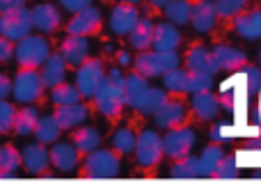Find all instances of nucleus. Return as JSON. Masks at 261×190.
<instances>
[{
  "label": "nucleus",
  "mask_w": 261,
  "mask_h": 190,
  "mask_svg": "<svg viewBox=\"0 0 261 190\" xmlns=\"http://www.w3.org/2000/svg\"><path fill=\"white\" fill-rule=\"evenodd\" d=\"M94 103L101 110V115H106L108 119H117L122 115L124 108V73L119 71V67H113L110 71H106L103 80L99 83L94 92Z\"/></svg>",
  "instance_id": "nucleus-1"
},
{
  "label": "nucleus",
  "mask_w": 261,
  "mask_h": 190,
  "mask_svg": "<svg viewBox=\"0 0 261 190\" xmlns=\"http://www.w3.org/2000/svg\"><path fill=\"white\" fill-rule=\"evenodd\" d=\"M122 172V160L115 149H92L83 160L81 177L87 179H115Z\"/></svg>",
  "instance_id": "nucleus-2"
},
{
  "label": "nucleus",
  "mask_w": 261,
  "mask_h": 190,
  "mask_svg": "<svg viewBox=\"0 0 261 190\" xmlns=\"http://www.w3.org/2000/svg\"><path fill=\"white\" fill-rule=\"evenodd\" d=\"M181 64V58L176 50H140L133 60V71H138L144 78H156L167 73L170 69H176Z\"/></svg>",
  "instance_id": "nucleus-3"
},
{
  "label": "nucleus",
  "mask_w": 261,
  "mask_h": 190,
  "mask_svg": "<svg viewBox=\"0 0 261 190\" xmlns=\"http://www.w3.org/2000/svg\"><path fill=\"white\" fill-rule=\"evenodd\" d=\"M50 55V41L41 35H25L14 46V58L23 69H39Z\"/></svg>",
  "instance_id": "nucleus-4"
},
{
  "label": "nucleus",
  "mask_w": 261,
  "mask_h": 190,
  "mask_svg": "<svg viewBox=\"0 0 261 190\" xmlns=\"http://www.w3.org/2000/svg\"><path fill=\"white\" fill-rule=\"evenodd\" d=\"M44 83H41L39 69H18V73L12 80V96L18 103H37L44 94Z\"/></svg>",
  "instance_id": "nucleus-5"
},
{
  "label": "nucleus",
  "mask_w": 261,
  "mask_h": 190,
  "mask_svg": "<svg viewBox=\"0 0 261 190\" xmlns=\"http://www.w3.org/2000/svg\"><path fill=\"white\" fill-rule=\"evenodd\" d=\"M106 76V67L101 58H87L76 67V90L83 99H92L99 87V83Z\"/></svg>",
  "instance_id": "nucleus-6"
},
{
  "label": "nucleus",
  "mask_w": 261,
  "mask_h": 190,
  "mask_svg": "<svg viewBox=\"0 0 261 190\" xmlns=\"http://www.w3.org/2000/svg\"><path fill=\"white\" fill-rule=\"evenodd\" d=\"M135 160L140 168H156L163 158V140L153 128L142 131L135 138V147H133Z\"/></svg>",
  "instance_id": "nucleus-7"
},
{
  "label": "nucleus",
  "mask_w": 261,
  "mask_h": 190,
  "mask_svg": "<svg viewBox=\"0 0 261 190\" xmlns=\"http://www.w3.org/2000/svg\"><path fill=\"white\" fill-rule=\"evenodd\" d=\"M163 140V156L167 158L176 160L181 156H188L193 151V145H195V131L190 126H174V128H167V133L161 138Z\"/></svg>",
  "instance_id": "nucleus-8"
},
{
  "label": "nucleus",
  "mask_w": 261,
  "mask_h": 190,
  "mask_svg": "<svg viewBox=\"0 0 261 190\" xmlns=\"http://www.w3.org/2000/svg\"><path fill=\"white\" fill-rule=\"evenodd\" d=\"M32 32V16L28 7H16L0 14V35L9 41H18Z\"/></svg>",
  "instance_id": "nucleus-9"
},
{
  "label": "nucleus",
  "mask_w": 261,
  "mask_h": 190,
  "mask_svg": "<svg viewBox=\"0 0 261 190\" xmlns=\"http://www.w3.org/2000/svg\"><path fill=\"white\" fill-rule=\"evenodd\" d=\"M101 12L96 7H83L78 12H73L71 21L67 23V35H76V37H90V35H96L101 30Z\"/></svg>",
  "instance_id": "nucleus-10"
},
{
  "label": "nucleus",
  "mask_w": 261,
  "mask_h": 190,
  "mask_svg": "<svg viewBox=\"0 0 261 190\" xmlns=\"http://www.w3.org/2000/svg\"><path fill=\"white\" fill-rule=\"evenodd\" d=\"M153 119H156L158 128H174V126H184L188 122V105L181 99H170L161 105V108L153 113Z\"/></svg>",
  "instance_id": "nucleus-11"
},
{
  "label": "nucleus",
  "mask_w": 261,
  "mask_h": 190,
  "mask_svg": "<svg viewBox=\"0 0 261 190\" xmlns=\"http://www.w3.org/2000/svg\"><path fill=\"white\" fill-rule=\"evenodd\" d=\"M21 165L30 174H37V177H50V172H48L50 156H48L46 145L35 142V145L23 147V149H21Z\"/></svg>",
  "instance_id": "nucleus-12"
},
{
  "label": "nucleus",
  "mask_w": 261,
  "mask_h": 190,
  "mask_svg": "<svg viewBox=\"0 0 261 190\" xmlns=\"http://www.w3.org/2000/svg\"><path fill=\"white\" fill-rule=\"evenodd\" d=\"M30 16H32V28H37L44 35H50V32H55L62 25V14L50 3H39L37 7H32Z\"/></svg>",
  "instance_id": "nucleus-13"
},
{
  "label": "nucleus",
  "mask_w": 261,
  "mask_h": 190,
  "mask_svg": "<svg viewBox=\"0 0 261 190\" xmlns=\"http://www.w3.org/2000/svg\"><path fill=\"white\" fill-rule=\"evenodd\" d=\"M87 117H90V108L85 103H81V101L67 103V105H55V113H53V119L58 122V126L62 131H71V128L81 126Z\"/></svg>",
  "instance_id": "nucleus-14"
},
{
  "label": "nucleus",
  "mask_w": 261,
  "mask_h": 190,
  "mask_svg": "<svg viewBox=\"0 0 261 190\" xmlns=\"http://www.w3.org/2000/svg\"><path fill=\"white\" fill-rule=\"evenodd\" d=\"M138 18H140V12H138L135 5L119 3V5H115L113 12H110V30H113L115 35L124 37L135 28Z\"/></svg>",
  "instance_id": "nucleus-15"
},
{
  "label": "nucleus",
  "mask_w": 261,
  "mask_h": 190,
  "mask_svg": "<svg viewBox=\"0 0 261 190\" xmlns=\"http://www.w3.org/2000/svg\"><path fill=\"white\" fill-rule=\"evenodd\" d=\"M190 23L197 32H211L218 25V12L213 0H197L190 9Z\"/></svg>",
  "instance_id": "nucleus-16"
},
{
  "label": "nucleus",
  "mask_w": 261,
  "mask_h": 190,
  "mask_svg": "<svg viewBox=\"0 0 261 190\" xmlns=\"http://www.w3.org/2000/svg\"><path fill=\"white\" fill-rule=\"evenodd\" d=\"M186 67L188 71H199V73H208V76L216 78V73L220 71L213 53L206 46H193V48L186 53Z\"/></svg>",
  "instance_id": "nucleus-17"
},
{
  "label": "nucleus",
  "mask_w": 261,
  "mask_h": 190,
  "mask_svg": "<svg viewBox=\"0 0 261 190\" xmlns=\"http://www.w3.org/2000/svg\"><path fill=\"white\" fill-rule=\"evenodd\" d=\"M60 55L67 62V67H78L90 55V41H87V37L67 35V39H62V44H60Z\"/></svg>",
  "instance_id": "nucleus-18"
},
{
  "label": "nucleus",
  "mask_w": 261,
  "mask_h": 190,
  "mask_svg": "<svg viewBox=\"0 0 261 190\" xmlns=\"http://www.w3.org/2000/svg\"><path fill=\"white\" fill-rule=\"evenodd\" d=\"M50 156V165L60 172H71V170L78 168V149L71 145V142H60L55 140L53 142V149L48 151Z\"/></svg>",
  "instance_id": "nucleus-19"
},
{
  "label": "nucleus",
  "mask_w": 261,
  "mask_h": 190,
  "mask_svg": "<svg viewBox=\"0 0 261 190\" xmlns=\"http://www.w3.org/2000/svg\"><path fill=\"white\" fill-rule=\"evenodd\" d=\"M190 110L193 115L199 119V122H211L216 119V115L220 113V103H218V96L208 92H195L190 96Z\"/></svg>",
  "instance_id": "nucleus-20"
},
{
  "label": "nucleus",
  "mask_w": 261,
  "mask_h": 190,
  "mask_svg": "<svg viewBox=\"0 0 261 190\" xmlns=\"http://www.w3.org/2000/svg\"><path fill=\"white\" fill-rule=\"evenodd\" d=\"M211 53L216 58L218 67H220V71H239L241 67L248 64V55L241 48H234V46L218 44V46H213Z\"/></svg>",
  "instance_id": "nucleus-21"
},
{
  "label": "nucleus",
  "mask_w": 261,
  "mask_h": 190,
  "mask_svg": "<svg viewBox=\"0 0 261 190\" xmlns=\"http://www.w3.org/2000/svg\"><path fill=\"white\" fill-rule=\"evenodd\" d=\"M39 76H41L44 87H48V90L60 85V83H64V78H67V62L62 60V55L50 53L48 58L44 60V64L39 67Z\"/></svg>",
  "instance_id": "nucleus-22"
},
{
  "label": "nucleus",
  "mask_w": 261,
  "mask_h": 190,
  "mask_svg": "<svg viewBox=\"0 0 261 190\" xmlns=\"http://www.w3.org/2000/svg\"><path fill=\"white\" fill-rule=\"evenodd\" d=\"M181 44V32L172 23H153L151 48L153 50H176Z\"/></svg>",
  "instance_id": "nucleus-23"
},
{
  "label": "nucleus",
  "mask_w": 261,
  "mask_h": 190,
  "mask_svg": "<svg viewBox=\"0 0 261 190\" xmlns=\"http://www.w3.org/2000/svg\"><path fill=\"white\" fill-rule=\"evenodd\" d=\"M234 30L243 39H261V9H250L234 16Z\"/></svg>",
  "instance_id": "nucleus-24"
},
{
  "label": "nucleus",
  "mask_w": 261,
  "mask_h": 190,
  "mask_svg": "<svg viewBox=\"0 0 261 190\" xmlns=\"http://www.w3.org/2000/svg\"><path fill=\"white\" fill-rule=\"evenodd\" d=\"M149 90V83L144 76H140L138 71L128 73V76H124V105H128V108H138L140 99L144 96V92Z\"/></svg>",
  "instance_id": "nucleus-25"
},
{
  "label": "nucleus",
  "mask_w": 261,
  "mask_h": 190,
  "mask_svg": "<svg viewBox=\"0 0 261 190\" xmlns=\"http://www.w3.org/2000/svg\"><path fill=\"white\" fill-rule=\"evenodd\" d=\"M151 35H153V21L147 16H140L135 28L128 32V46L133 50H147L151 48Z\"/></svg>",
  "instance_id": "nucleus-26"
},
{
  "label": "nucleus",
  "mask_w": 261,
  "mask_h": 190,
  "mask_svg": "<svg viewBox=\"0 0 261 190\" xmlns=\"http://www.w3.org/2000/svg\"><path fill=\"white\" fill-rule=\"evenodd\" d=\"M37 119H39V110L32 103H25L14 115L12 131L16 133V135H32V131H35V126H37Z\"/></svg>",
  "instance_id": "nucleus-27"
},
{
  "label": "nucleus",
  "mask_w": 261,
  "mask_h": 190,
  "mask_svg": "<svg viewBox=\"0 0 261 190\" xmlns=\"http://www.w3.org/2000/svg\"><path fill=\"white\" fill-rule=\"evenodd\" d=\"M21 170V151L12 145L0 147V179H14Z\"/></svg>",
  "instance_id": "nucleus-28"
},
{
  "label": "nucleus",
  "mask_w": 261,
  "mask_h": 190,
  "mask_svg": "<svg viewBox=\"0 0 261 190\" xmlns=\"http://www.w3.org/2000/svg\"><path fill=\"white\" fill-rule=\"evenodd\" d=\"M101 142V133L96 131L94 126H76V131H73L71 135V145L78 149V154H87V151L96 149Z\"/></svg>",
  "instance_id": "nucleus-29"
},
{
  "label": "nucleus",
  "mask_w": 261,
  "mask_h": 190,
  "mask_svg": "<svg viewBox=\"0 0 261 190\" xmlns=\"http://www.w3.org/2000/svg\"><path fill=\"white\" fill-rule=\"evenodd\" d=\"M60 133H62V128L58 126L53 115H46V117L37 119V126H35V131H32V135H35L37 142H41V145H53L55 140H60Z\"/></svg>",
  "instance_id": "nucleus-30"
},
{
  "label": "nucleus",
  "mask_w": 261,
  "mask_h": 190,
  "mask_svg": "<svg viewBox=\"0 0 261 190\" xmlns=\"http://www.w3.org/2000/svg\"><path fill=\"white\" fill-rule=\"evenodd\" d=\"M222 156H225V151H222V147L218 145V142H216V145H208L206 149L202 151V156L197 158V160H199V177L211 179Z\"/></svg>",
  "instance_id": "nucleus-31"
},
{
  "label": "nucleus",
  "mask_w": 261,
  "mask_h": 190,
  "mask_svg": "<svg viewBox=\"0 0 261 190\" xmlns=\"http://www.w3.org/2000/svg\"><path fill=\"white\" fill-rule=\"evenodd\" d=\"M190 0H170L167 5H163V12H165V18L174 25H186L190 23Z\"/></svg>",
  "instance_id": "nucleus-32"
},
{
  "label": "nucleus",
  "mask_w": 261,
  "mask_h": 190,
  "mask_svg": "<svg viewBox=\"0 0 261 190\" xmlns=\"http://www.w3.org/2000/svg\"><path fill=\"white\" fill-rule=\"evenodd\" d=\"M170 177H174V179H195V177H199V160L190 154L181 156V158H176L174 163H172Z\"/></svg>",
  "instance_id": "nucleus-33"
},
{
  "label": "nucleus",
  "mask_w": 261,
  "mask_h": 190,
  "mask_svg": "<svg viewBox=\"0 0 261 190\" xmlns=\"http://www.w3.org/2000/svg\"><path fill=\"white\" fill-rule=\"evenodd\" d=\"M163 85L172 94H188V69H170L163 73Z\"/></svg>",
  "instance_id": "nucleus-34"
},
{
  "label": "nucleus",
  "mask_w": 261,
  "mask_h": 190,
  "mask_svg": "<svg viewBox=\"0 0 261 190\" xmlns=\"http://www.w3.org/2000/svg\"><path fill=\"white\" fill-rule=\"evenodd\" d=\"M165 101H167V92L165 90L149 87V90L144 92V96L140 99V103H138V108H135V110H140L142 115H153L163 103H165Z\"/></svg>",
  "instance_id": "nucleus-35"
},
{
  "label": "nucleus",
  "mask_w": 261,
  "mask_h": 190,
  "mask_svg": "<svg viewBox=\"0 0 261 190\" xmlns=\"http://www.w3.org/2000/svg\"><path fill=\"white\" fill-rule=\"evenodd\" d=\"M81 92L76 90V85H69V83H60V85L50 87V101L53 105H67V103H76L81 101Z\"/></svg>",
  "instance_id": "nucleus-36"
},
{
  "label": "nucleus",
  "mask_w": 261,
  "mask_h": 190,
  "mask_svg": "<svg viewBox=\"0 0 261 190\" xmlns=\"http://www.w3.org/2000/svg\"><path fill=\"white\" fill-rule=\"evenodd\" d=\"M250 0H216V12L218 18H234L236 14L245 12Z\"/></svg>",
  "instance_id": "nucleus-37"
},
{
  "label": "nucleus",
  "mask_w": 261,
  "mask_h": 190,
  "mask_svg": "<svg viewBox=\"0 0 261 190\" xmlns=\"http://www.w3.org/2000/svg\"><path fill=\"white\" fill-rule=\"evenodd\" d=\"M239 71H241V76L245 78V90H248V94L257 96L261 92V69L252 67V64H245Z\"/></svg>",
  "instance_id": "nucleus-38"
},
{
  "label": "nucleus",
  "mask_w": 261,
  "mask_h": 190,
  "mask_svg": "<svg viewBox=\"0 0 261 190\" xmlns=\"http://www.w3.org/2000/svg\"><path fill=\"white\" fill-rule=\"evenodd\" d=\"M113 147H115V151H119V154H128V151H133L135 133L130 131V128H117L115 135H113Z\"/></svg>",
  "instance_id": "nucleus-39"
},
{
  "label": "nucleus",
  "mask_w": 261,
  "mask_h": 190,
  "mask_svg": "<svg viewBox=\"0 0 261 190\" xmlns=\"http://www.w3.org/2000/svg\"><path fill=\"white\" fill-rule=\"evenodd\" d=\"M213 87V76L199 71H188V94L195 92H208Z\"/></svg>",
  "instance_id": "nucleus-40"
},
{
  "label": "nucleus",
  "mask_w": 261,
  "mask_h": 190,
  "mask_svg": "<svg viewBox=\"0 0 261 190\" xmlns=\"http://www.w3.org/2000/svg\"><path fill=\"white\" fill-rule=\"evenodd\" d=\"M216 179H236L239 177V170H236V156H222L220 163H218L216 172H213Z\"/></svg>",
  "instance_id": "nucleus-41"
},
{
  "label": "nucleus",
  "mask_w": 261,
  "mask_h": 190,
  "mask_svg": "<svg viewBox=\"0 0 261 190\" xmlns=\"http://www.w3.org/2000/svg\"><path fill=\"white\" fill-rule=\"evenodd\" d=\"M14 115H16V108H14V103L0 99V135H5V133L12 131Z\"/></svg>",
  "instance_id": "nucleus-42"
},
{
  "label": "nucleus",
  "mask_w": 261,
  "mask_h": 190,
  "mask_svg": "<svg viewBox=\"0 0 261 190\" xmlns=\"http://www.w3.org/2000/svg\"><path fill=\"white\" fill-rule=\"evenodd\" d=\"M12 58H14V41L5 39L0 35V62H9Z\"/></svg>",
  "instance_id": "nucleus-43"
},
{
  "label": "nucleus",
  "mask_w": 261,
  "mask_h": 190,
  "mask_svg": "<svg viewBox=\"0 0 261 190\" xmlns=\"http://www.w3.org/2000/svg\"><path fill=\"white\" fill-rule=\"evenodd\" d=\"M60 5H62L67 12H78V9H83V7H90L92 5V0H58Z\"/></svg>",
  "instance_id": "nucleus-44"
},
{
  "label": "nucleus",
  "mask_w": 261,
  "mask_h": 190,
  "mask_svg": "<svg viewBox=\"0 0 261 190\" xmlns=\"http://www.w3.org/2000/svg\"><path fill=\"white\" fill-rule=\"evenodd\" d=\"M229 126H227V124H216V128H213L211 131V140L213 142H218V145H220V142H225V140H229Z\"/></svg>",
  "instance_id": "nucleus-45"
},
{
  "label": "nucleus",
  "mask_w": 261,
  "mask_h": 190,
  "mask_svg": "<svg viewBox=\"0 0 261 190\" xmlns=\"http://www.w3.org/2000/svg\"><path fill=\"white\" fill-rule=\"evenodd\" d=\"M9 94H12V80H9V76L0 73V99H7Z\"/></svg>",
  "instance_id": "nucleus-46"
},
{
  "label": "nucleus",
  "mask_w": 261,
  "mask_h": 190,
  "mask_svg": "<svg viewBox=\"0 0 261 190\" xmlns=\"http://www.w3.org/2000/svg\"><path fill=\"white\" fill-rule=\"evenodd\" d=\"M28 0H0V14L9 12V9H16V7H25Z\"/></svg>",
  "instance_id": "nucleus-47"
},
{
  "label": "nucleus",
  "mask_w": 261,
  "mask_h": 190,
  "mask_svg": "<svg viewBox=\"0 0 261 190\" xmlns=\"http://www.w3.org/2000/svg\"><path fill=\"white\" fill-rule=\"evenodd\" d=\"M117 62H119V67H130V64H133V58L128 55V50H119Z\"/></svg>",
  "instance_id": "nucleus-48"
},
{
  "label": "nucleus",
  "mask_w": 261,
  "mask_h": 190,
  "mask_svg": "<svg viewBox=\"0 0 261 190\" xmlns=\"http://www.w3.org/2000/svg\"><path fill=\"white\" fill-rule=\"evenodd\" d=\"M248 149H261V135H254V138H250L248 140Z\"/></svg>",
  "instance_id": "nucleus-49"
},
{
  "label": "nucleus",
  "mask_w": 261,
  "mask_h": 190,
  "mask_svg": "<svg viewBox=\"0 0 261 190\" xmlns=\"http://www.w3.org/2000/svg\"><path fill=\"white\" fill-rule=\"evenodd\" d=\"M252 124H254L257 128H261V110H259V108L252 113Z\"/></svg>",
  "instance_id": "nucleus-50"
},
{
  "label": "nucleus",
  "mask_w": 261,
  "mask_h": 190,
  "mask_svg": "<svg viewBox=\"0 0 261 190\" xmlns=\"http://www.w3.org/2000/svg\"><path fill=\"white\" fill-rule=\"evenodd\" d=\"M170 0H149V5H153V7H163V5H167Z\"/></svg>",
  "instance_id": "nucleus-51"
},
{
  "label": "nucleus",
  "mask_w": 261,
  "mask_h": 190,
  "mask_svg": "<svg viewBox=\"0 0 261 190\" xmlns=\"http://www.w3.org/2000/svg\"><path fill=\"white\" fill-rule=\"evenodd\" d=\"M119 3H130V5H138L140 0H119Z\"/></svg>",
  "instance_id": "nucleus-52"
},
{
  "label": "nucleus",
  "mask_w": 261,
  "mask_h": 190,
  "mask_svg": "<svg viewBox=\"0 0 261 190\" xmlns=\"http://www.w3.org/2000/svg\"><path fill=\"white\" fill-rule=\"evenodd\" d=\"M254 179H261V170H254V174H252Z\"/></svg>",
  "instance_id": "nucleus-53"
},
{
  "label": "nucleus",
  "mask_w": 261,
  "mask_h": 190,
  "mask_svg": "<svg viewBox=\"0 0 261 190\" xmlns=\"http://www.w3.org/2000/svg\"><path fill=\"white\" fill-rule=\"evenodd\" d=\"M259 67H261V50H259Z\"/></svg>",
  "instance_id": "nucleus-54"
},
{
  "label": "nucleus",
  "mask_w": 261,
  "mask_h": 190,
  "mask_svg": "<svg viewBox=\"0 0 261 190\" xmlns=\"http://www.w3.org/2000/svg\"><path fill=\"white\" fill-rule=\"evenodd\" d=\"M259 110H261V108H259Z\"/></svg>",
  "instance_id": "nucleus-55"
}]
</instances>
